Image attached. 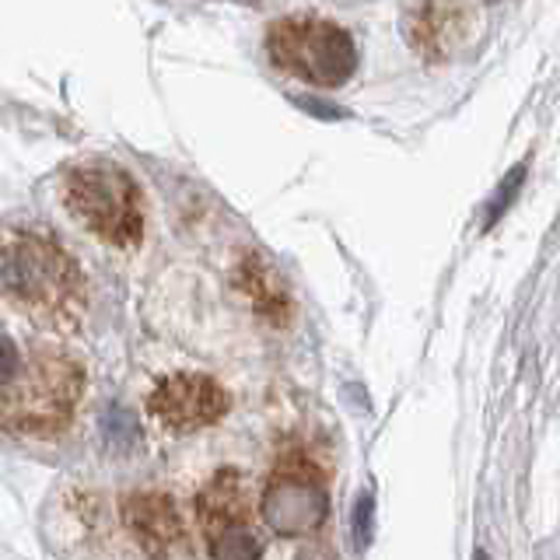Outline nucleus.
<instances>
[{"instance_id": "obj_8", "label": "nucleus", "mask_w": 560, "mask_h": 560, "mask_svg": "<svg viewBox=\"0 0 560 560\" xmlns=\"http://www.w3.org/2000/svg\"><path fill=\"white\" fill-rule=\"evenodd\" d=\"M480 8L463 4H417L407 11V39L428 60L459 57L469 46V18H480Z\"/></svg>"}, {"instance_id": "obj_6", "label": "nucleus", "mask_w": 560, "mask_h": 560, "mask_svg": "<svg viewBox=\"0 0 560 560\" xmlns=\"http://www.w3.org/2000/svg\"><path fill=\"white\" fill-rule=\"evenodd\" d=\"M232 399L221 389V382L200 372L165 375L148 396V413L168 431H200L218 424L228 413Z\"/></svg>"}, {"instance_id": "obj_1", "label": "nucleus", "mask_w": 560, "mask_h": 560, "mask_svg": "<svg viewBox=\"0 0 560 560\" xmlns=\"http://www.w3.org/2000/svg\"><path fill=\"white\" fill-rule=\"evenodd\" d=\"M0 294L49 323H70L84 305L78 262L39 232H8L0 238Z\"/></svg>"}, {"instance_id": "obj_11", "label": "nucleus", "mask_w": 560, "mask_h": 560, "mask_svg": "<svg viewBox=\"0 0 560 560\" xmlns=\"http://www.w3.org/2000/svg\"><path fill=\"white\" fill-rule=\"evenodd\" d=\"M207 547H210V560H259L262 557V542L253 533V525H235V529L210 536Z\"/></svg>"}, {"instance_id": "obj_3", "label": "nucleus", "mask_w": 560, "mask_h": 560, "mask_svg": "<svg viewBox=\"0 0 560 560\" xmlns=\"http://www.w3.org/2000/svg\"><path fill=\"white\" fill-rule=\"evenodd\" d=\"M63 203L102 242L137 245L144 235V200L127 168L113 162H84L63 175Z\"/></svg>"}, {"instance_id": "obj_5", "label": "nucleus", "mask_w": 560, "mask_h": 560, "mask_svg": "<svg viewBox=\"0 0 560 560\" xmlns=\"http://www.w3.org/2000/svg\"><path fill=\"white\" fill-rule=\"evenodd\" d=\"M259 515L277 536H305L315 533L329 515L326 477L305 455H284L259 498Z\"/></svg>"}, {"instance_id": "obj_4", "label": "nucleus", "mask_w": 560, "mask_h": 560, "mask_svg": "<svg viewBox=\"0 0 560 560\" xmlns=\"http://www.w3.org/2000/svg\"><path fill=\"white\" fill-rule=\"evenodd\" d=\"M267 52L280 70L315 88H340L358 70L354 39L323 18H280L267 32Z\"/></svg>"}, {"instance_id": "obj_2", "label": "nucleus", "mask_w": 560, "mask_h": 560, "mask_svg": "<svg viewBox=\"0 0 560 560\" xmlns=\"http://www.w3.org/2000/svg\"><path fill=\"white\" fill-rule=\"evenodd\" d=\"M84 389V368L52 347L32 350L22 358L18 378L0 389V424L14 434L49 438L60 434Z\"/></svg>"}, {"instance_id": "obj_7", "label": "nucleus", "mask_w": 560, "mask_h": 560, "mask_svg": "<svg viewBox=\"0 0 560 560\" xmlns=\"http://www.w3.org/2000/svg\"><path fill=\"white\" fill-rule=\"evenodd\" d=\"M122 522H127L137 547L154 560H168L186 542L183 515L168 494L140 490V494L122 498Z\"/></svg>"}, {"instance_id": "obj_14", "label": "nucleus", "mask_w": 560, "mask_h": 560, "mask_svg": "<svg viewBox=\"0 0 560 560\" xmlns=\"http://www.w3.org/2000/svg\"><path fill=\"white\" fill-rule=\"evenodd\" d=\"M18 372H22V354H18V347L8 337H0V389H8Z\"/></svg>"}, {"instance_id": "obj_9", "label": "nucleus", "mask_w": 560, "mask_h": 560, "mask_svg": "<svg viewBox=\"0 0 560 560\" xmlns=\"http://www.w3.org/2000/svg\"><path fill=\"white\" fill-rule=\"evenodd\" d=\"M197 518L203 536H218L235 525H253V490L238 469H218L197 498Z\"/></svg>"}, {"instance_id": "obj_13", "label": "nucleus", "mask_w": 560, "mask_h": 560, "mask_svg": "<svg viewBox=\"0 0 560 560\" xmlns=\"http://www.w3.org/2000/svg\"><path fill=\"white\" fill-rule=\"evenodd\" d=\"M522 183H525V165H515L512 172L504 175V183L498 186L494 200H490V207H487V218H483V228H494V224H498V221L508 214V207L515 203V197H518Z\"/></svg>"}, {"instance_id": "obj_10", "label": "nucleus", "mask_w": 560, "mask_h": 560, "mask_svg": "<svg viewBox=\"0 0 560 560\" xmlns=\"http://www.w3.org/2000/svg\"><path fill=\"white\" fill-rule=\"evenodd\" d=\"M238 284L249 291L253 305L259 315H267L270 323H288L291 315V298L284 294V288H280L277 273L267 267V259L262 256H245L242 270H238Z\"/></svg>"}, {"instance_id": "obj_15", "label": "nucleus", "mask_w": 560, "mask_h": 560, "mask_svg": "<svg viewBox=\"0 0 560 560\" xmlns=\"http://www.w3.org/2000/svg\"><path fill=\"white\" fill-rule=\"evenodd\" d=\"M372 498H361L358 508H354V533H358V542L361 547H368V539H372Z\"/></svg>"}, {"instance_id": "obj_16", "label": "nucleus", "mask_w": 560, "mask_h": 560, "mask_svg": "<svg viewBox=\"0 0 560 560\" xmlns=\"http://www.w3.org/2000/svg\"><path fill=\"white\" fill-rule=\"evenodd\" d=\"M477 560H487V557H483V553H477Z\"/></svg>"}, {"instance_id": "obj_12", "label": "nucleus", "mask_w": 560, "mask_h": 560, "mask_svg": "<svg viewBox=\"0 0 560 560\" xmlns=\"http://www.w3.org/2000/svg\"><path fill=\"white\" fill-rule=\"evenodd\" d=\"M102 431H105V442L116 445V448H130L140 442V428H137V417L122 407H109L102 417Z\"/></svg>"}]
</instances>
